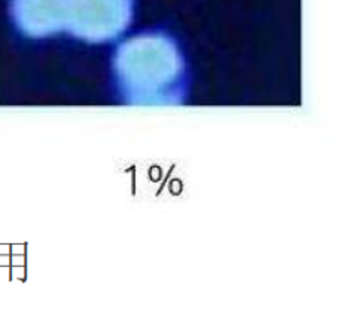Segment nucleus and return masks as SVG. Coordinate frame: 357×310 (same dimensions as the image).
<instances>
[{"instance_id": "nucleus-1", "label": "nucleus", "mask_w": 357, "mask_h": 310, "mask_svg": "<svg viewBox=\"0 0 357 310\" xmlns=\"http://www.w3.org/2000/svg\"><path fill=\"white\" fill-rule=\"evenodd\" d=\"M118 90L130 104L170 106L185 91V63L176 43L158 33L126 40L114 58Z\"/></svg>"}, {"instance_id": "nucleus-2", "label": "nucleus", "mask_w": 357, "mask_h": 310, "mask_svg": "<svg viewBox=\"0 0 357 310\" xmlns=\"http://www.w3.org/2000/svg\"><path fill=\"white\" fill-rule=\"evenodd\" d=\"M131 17L132 0H64V28L89 43L118 38Z\"/></svg>"}, {"instance_id": "nucleus-3", "label": "nucleus", "mask_w": 357, "mask_h": 310, "mask_svg": "<svg viewBox=\"0 0 357 310\" xmlns=\"http://www.w3.org/2000/svg\"><path fill=\"white\" fill-rule=\"evenodd\" d=\"M18 28L30 38H47L64 30V0H14Z\"/></svg>"}]
</instances>
